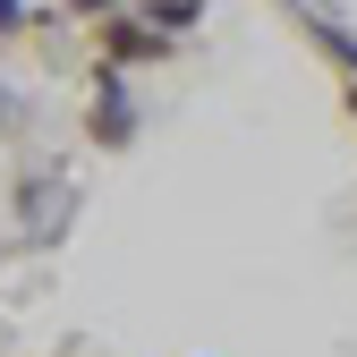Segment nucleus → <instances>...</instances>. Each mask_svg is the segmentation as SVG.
<instances>
[{"instance_id": "f257e3e1", "label": "nucleus", "mask_w": 357, "mask_h": 357, "mask_svg": "<svg viewBox=\"0 0 357 357\" xmlns=\"http://www.w3.org/2000/svg\"><path fill=\"white\" fill-rule=\"evenodd\" d=\"M94 137L102 145H128V137H137V102H128V77L119 68L94 77Z\"/></svg>"}, {"instance_id": "f03ea898", "label": "nucleus", "mask_w": 357, "mask_h": 357, "mask_svg": "<svg viewBox=\"0 0 357 357\" xmlns=\"http://www.w3.org/2000/svg\"><path fill=\"white\" fill-rule=\"evenodd\" d=\"M102 52H111V68H119V60H162V34H153V26L111 17V26H102Z\"/></svg>"}, {"instance_id": "7ed1b4c3", "label": "nucleus", "mask_w": 357, "mask_h": 357, "mask_svg": "<svg viewBox=\"0 0 357 357\" xmlns=\"http://www.w3.org/2000/svg\"><path fill=\"white\" fill-rule=\"evenodd\" d=\"M196 9H204V0H153L145 17H153V34L170 43V34H188V26H196Z\"/></svg>"}, {"instance_id": "20e7f679", "label": "nucleus", "mask_w": 357, "mask_h": 357, "mask_svg": "<svg viewBox=\"0 0 357 357\" xmlns=\"http://www.w3.org/2000/svg\"><path fill=\"white\" fill-rule=\"evenodd\" d=\"M306 26H315V43H324L332 60H349V68H357V34H349V26H332L324 9H306Z\"/></svg>"}, {"instance_id": "39448f33", "label": "nucleus", "mask_w": 357, "mask_h": 357, "mask_svg": "<svg viewBox=\"0 0 357 357\" xmlns=\"http://www.w3.org/2000/svg\"><path fill=\"white\" fill-rule=\"evenodd\" d=\"M119 0H68V17H111Z\"/></svg>"}, {"instance_id": "423d86ee", "label": "nucleus", "mask_w": 357, "mask_h": 357, "mask_svg": "<svg viewBox=\"0 0 357 357\" xmlns=\"http://www.w3.org/2000/svg\"><path fill=\"white\" fill-rule=\"evenodd\" d=\"M26 26V0H0V34H17Z\"/></svg>"}, {"instance_id": "0eeeda50", "label": "nucleus", "mask_w": 357, "mask_h": 357, "mask_svg": "<svg viewBox=\"0 0 357 357\" xmlns=\"http://www.w3.org/2000/svg\"><path fill=\"white\" fill-rule=\"evenodd\" d=\"M349 111H357V94H349Z\"/></svg>"}]
</instances>
